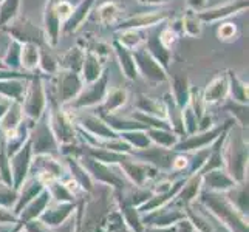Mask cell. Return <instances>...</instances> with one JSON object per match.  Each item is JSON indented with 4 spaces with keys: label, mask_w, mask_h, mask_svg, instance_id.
Here are the masks:
<instances>
[{
    "label": "cell",
    "mask_w": 249,
    "mask_h": 232,
    "mask_svg": "<svg viewBox=\"0 0 249 232\" xmlns=\"http://www.w3.org/2000/svg\"><path fill=\"white\" fill-rule=\"evenodd\" d=\"M61 0H48L44 11V34L47 45L56 47L61 39V27L62 22L57 14V3Z\"/></svg>",
    "instance_id": "obj_6"
},
{
    "label": "cell",
    "mask_w": 249,
    "mask_h": 232,
    "mask_svg": "<svg viewBox=\"0 0 249 232\" xmlns=\"http://www.w3.org/2000/svg\"><path fill=\"white\" fill-rule=\"evenodd\" d=\"M27 98H25V111L31 118H39L45 107V89L40 76H33L28 81Z\"/></svg>",
    "instance_id": "obj_5"
},
{
    "label": "cell",
    "mask_w": 249,
    "mask_h": 232,
    "mask_svg": "<svg viewBox=\"0 0 249 232\" xmlns=\"http://www.w3.org/2000/svg\"><path fill=\"white\" fill-rule=\"evenodd\" d=\"M119 16V6L115 2H106L98 8V19L101 23H115Z\"/></svg>",
    "instance_id": "obj_26"
},
{
    "label": "cell",
    "mask_w": 249,
    "mask_h": 232,
    "mask_svg": "<svg viewBox=\"0 0 249 232\" xmlns=\"http://www.w3.org/2000/svg\"><path fill=\"white\" fill-rule=\"evenodd\" d=\"M11 39L20 42V44H36V45H45V34L44 30L36 27L27 17H19L17 16L13 22H10L3 27Z\"/></svg>",
    "instance_id": "obj_2"
},
{
    "label": "cell",
    "mask_w": 249,
    "mask_h": 232,
    "mask_svg": "<svg viewBox=\"0 0 249 232\" xmlns=\"http://www.w3.org/2000/svg\"><path fill=\"white\" fill-rule=\"evenodd\" d=\"M85 51L79 47H73L61 57L59 62V70H68L74 73H81L82 62H84Z\"/></svg>",
    "instance_id": "obj_16"
},
{
    "label": "cell",
    "mask_w": 249,
    "mask_h": 232,
    "mask_svg": "<svg viewBox=\"0 0 249 232\" xmlns=\"http://www.w3.org/2000/svg\"><path fill=\"white\" fill-rule=\"evenodd\" d=\"M113 50L116 53L118 62H119V65H121V70H123L124 76L127 77V79L135 81L136 77H138V70H136V64H135L132 50H128L124 45H121L116 39L113 40Z\"/></svg>",
    "instance_id": "obj_10"
},
{
    "label": "cell",
    "mask_w": 249,
    "mask_h": 232,
    "mask_svg": "<svg viewBox=\"0 0 249 232\" xmlns=\"http://www.w3.org/2000/svg\"><path fill=\"white\" fill-rule=\"evenodd\" d=\"M181 30L189 37H198L203 30V22L195 11H189L181 19Z\"/></svg>",
    "instance_id": "obj_22"
},
{
    "label": "cell",
    "mask_w": 249,
    "mask_h": 232,
    "mask_svg": "<svg viewBox=\"0 0 249 232\" xmlns=\"http://www.w3.org/2000/svg\"><path fill=\"white\" fill-rule=\"evenodd\" d=\"M94 2H96V0H82V2L74 8L71 16H70V19L65 22V31L67 33H73L81 27V23L85 20V17H87L89 13L91 11Z\"/></svg>",
    "instance_id": "obj_15"
},
{
    "label": "cell",
    "mask_w": 249,
    "mask_h": 232,
    "mask_svg": "<svg viewBox=\"0 0 249 232\" xmlns=\"http://www.w3.org/2000/svg\"><path fill=\"white\" fill-rule=\"evenodd\" d=\"M87 125H90L94 132H99V133H102V135L108 133V132H107V128H106V125L102 124V123H99L98 119H94V118H90V119H87Z\"/></svg>",
    "instance_id": "obj_33"
},
{
    "label": "cell",
    "mask_w": 249,
    "mask_h": 232,
    "mask_svg": "<svg viewBox=\"0 0 249 232\" xmlns=\"http://www.w3.org/2000/svg\"><path fill=\"white\" fill-rule=\"evenodd\" d=\"M27 87H28L27 79H5L0 81V94L8 99H14L19 102L25 96Z\"/></svg>",
    "instance_id": "obj_14"
},
{
    "label": "cell",
    "mask_w": 249,
    "mask_h": 232,
    "mask_svg": "<svg viewBox=\"0 0 249 232\" xmlns=\"http://www.w3.org/2000/svg\"><path fill=\"white\" fill-rule=\"evenodd\" d=\"M84 87L85 89H82L78 96L71 101V104L74 107H89V106H94V104H98V102L104 101L107 94V87H108V71L104 70L96 81L85 84Z\"/></svg>",
    "instance_id": "obj_3"
},
{
    "label": "cell",
    "mask_w": 249,
    "mask_h": 232,
    "mask_svg": "<svg viewBox=\"0 0 249 232\" xmlns=\"http://www.w3.org/2000/svg\"><path fill=\"white\" fill-rule=\"evenodd\" d=\"M206 2H208V0H186L187 6L191 8L192 11H195V13H200V11L204 10Z\"/></svg>",
    "instance_id": "obj_32"
},
{
    "label": "cell",
    "mask_w": 249,
    "mask_h": 232,
    "mask_svg": "<svg viewBox=\"0 0 249 232\" xmlns=\"http://www.w3.org/2000/svg\"><path fill=\"white\" fill-rule=\"evenodd\" d=\"M228 82H229V91L232 94L234 101L248 104V84L243 82L240 77L232 71H228Z\"/></svg>",
    "instance_id": "obj_18"
},
{
    "label": "cell",
    "mask_w": 249,
    "mask_h": 232,
    "mask_svg": "<svg viewBox=\"0 0 249 232\" xmlns=\"http://www.w3.org/2000/svg\"><path fill=\"white\" fill-rule=\"evenodd\" d=\"M84 89V81L79 73L68 71V70H59L56 73V90L57 98L61 102L73 101L81 90Z\"/></svg>",
    "instance_id": "obj_4"
},
{
    "label": "cell",
    "mask_w": 249,
    "mask_h": 232,
    "mask_svg": "<svg viewBox=\"0 0 249 232\" xmlns=\"http://www.w3.org/2000/svg\"><path fill=\"white\" fill-rule=\"evenodd\" d=\"M133 59H135L138 74H141L147 82L162 84L169 81L167 70L145 50V47H140L133 50Z\"/></svg>",
    "instance_id": "obj_1"
},
{
    "label": "cell",
    "mask_w": 249,
    "mask_h": 232,
    "mask_svg": "<svg viewBox=\"0 0 249 232\" xmlns=\"http://www.w3.org/2000/svg\"><path fill=\"white\" fill-rule=\"evenodd\" d=\"M229 93V82H228V74H218L206 85L203 91V101L206 104H215V102L223 101Z\"/></svg>",
    "instance_id": "obj_9"
},
{
    "label": "cell",
    "mask_w": 249,
    "mask_h": 232,
    "mask_svg": "<svg viewBox=\"0 0 249 232\" xmlns=\"http://www.w3.org/2000/svg\"><path fill=\"white\" fill-rule=\"evenodd\" d=\"M217 37L221 42H234L238 37V28L235 23H221L217 30Z\"/></svg>",
    "instance_id": "obj_28"
},
{
    "label": "cell",
    "mask_w": 249,
    "mask_h": 232,
    "mask_svg": "<svg viewBox=\"0 0 249 232\" xmlns=\"http://www.w3.org/2000/svg\"><path fill=\"white\" fill-rule=\"evenodd\" d=\"M170 84H172V91H174V99L177 101L178 106H186L189 101V94H191V84L186 73H179L174 74L170 77Z\"/></svg>",
    "instance_id": "obj_13"
},
{
    "label": "cell",
    "mask_w": 249,
    "mask_h": 232,
    "mask_svg": "<svg viewBox=\"0 0 249 232\" xmlns=\"http://www.w3.org/2000/svg\"><path fill=\"white\" fill-rule=\"evenodd\" d=\"M20 0H3L0 3V28L6 27L19 16Z\"/></svg>",
    "instance_id": "obj_21"
},
{
    "label": "cell",
    "mask_w": 249,
    "mask_h": 232,
    "mask_svg": "<svg viewBox=\"0 0 249 232\" xmlns=\"http://www.w3.org/2000/svg\"><path fill=\"white\" fill-rule=\"evenodd\" d=\"M116 40L128 50H136L142 44V37L138 30H123L118 34Z\"/></svg>",
    "instance_id": "obj_27"
},
{
    "label": "cell",
    "mask_w": 249,
    "mask_h": 232,
    "mask_svg": "<svg viewBox=\"0 0 249 232\" xmlns=\"http://www.w3.org/2000/svg\"><path fill=\"white\" fill-rule=\"evenodd\" d=\"M8 107H10V104H8V102H0V116L5 115V111L8 110Z\"/></svg>",
    "instance_id": "obj_34"
},
{
    "label": "cell",
    "mask_w": 249,
    "mask_h": 232,
    "mask_svg": "<svg viewBox=\"0 0 249 232\" xmlns=\"http://www.w3.org/2000/svg\"><path fill=\"white\" fill-rule=\"evenodd\" d=\"M5 119H3V128L8 132H14L16 125L19 124L20 121V116H22V108H20V104L17 101H14L13 104H10L8 110L5 111Z\"/></svg>",
    "instance_id": "obj_25"
},
{
    "label": "cell",
    "mask_w": 249,
    "mask_h": 232,
    "mask_svg": "<svg viewBox=\"0 0 249 232\" xmlns=\"http://www.w3.org/2000/svg\"><path fill=\"white\" fill-rule=\"evenodd\" d=\"M2 2H3V0H0V3H2Z\"/></svg>",
    "instance_id": "obj_36"
},
{
    "label": "cell",
    "mask_w": 249,
    "mask_h": 232,
    "mask_svg": "<svg viewBox=\"0 0 249 232\" xmlns=\"http://www.w3.org/2000/svg\"><path fill=\"white\" fill-rule=\"evenodd\" d=\"M102 71H104V68H102L101 57L96 56L90 50L85 51L82 68H81V73H79L81 77H82V81H84V84L94 82L102 74Z\"/></svg>",
    "instance_id": "obj_11"
},
{
    "label": "cell",
    "mask_w": 249,
    "mask_h": 232,
    "mask_svg": "<svg viewBox=\"0 0 249 232\" xmlns=\"http://www.w3.org/2000/svg\"><path fill=\"white\" fill-rule=\"evenodd\" d=\"M39 68L47 74H56L59 71V62L45 45L39 47Z\"/></svg>",
    "instance_id": "obj_20"
},
{
    "label": "cell",
    "mask_w": 249,
    "mask_h": 232,
    "mask_svg": "<svg viewBox=\"0 0 249 232\" xmlns=\"http://www.w3.org/2000/svg\"><path fill=\"white\" fill-rule=\"evenodd\" d=\"M158 37H160L161 44L164 45L167 50H172V47H174V44H175L177 39H178V34H177V31L172 28V27H167L164 30L158 31Z\"/></svg>",
    "instance_id": "obj_29"
},
{
    "label": "cell",
    "mask_w": 249,
    "mask_h": 232,
    "mask_svg": "<svg viewBox=\"0 0 249 232\" xmlns=\"http://www.w3.org/2000/svg\"><path fill=\"white\" fill-rule=\"evenodd\" d=\"M136 107L141 108L144 113H150V115H155V116H164L166 110H167L164 102H161L160 99H155V98L142 96V94H140V96H138Z\"/></svg>",
    "instance_id": "obj_19"
},
{
    "label": "cell",
    "mask_w": 249,
    "mask_h": 232,
    "mask_svg": "<svg viewBox=\"0 0 249 232\" xmlns=\"http://www.w3.org/2000/svg\"><path fill=\"white\" fill-rule=\"evenodd\" d=\"M39 67V45L22 44L20 50V68L23 71L31 73Z\"/></svg>",
    "instance_id": "obj_17"
},
{
    "label": "cell",
    "mask_w": 249,
    "mask_h": 232,
    "mask_svg": "<svg viewBox=\"0 0 249 232\" xmlns=\"http://www.w3.org/2000/svg\"><path fill=\"white\" fill-rule=\"evenodd\" d=\"M90 51H93L94 54L96 56H107L108 53H110V47L107 45V44H102V42H98V44H93L90 48H89Z\"/></svg>",
    "instance_id": "obj_31"
},
{
    "label": "cell",
    "mask_w": 249,
    "mask_h": 232,
    "mask_svg": "<svg viewBox=\"0 0 249 232\" xmlns=\"http://www.w3.org/2000/svg\"><path fill=\"white\" fill-rule=\"evenodd\" d=\"M145 50L149 51V53L157 59V61L166 68H169L170 65V59H172V50H167L164 45L160 42V37H158V31L157 33H152L149 34L147 40H145Z\"/></svg>",
    "instance_id": "obj_12"
},
{
    "label": "cell",
    "mask_w": 249,
    "mask_h": 232,
    "mask_svg": "<svg viewBox=\"0 0 249 232\" xmlns=\"http://www.w3.org/2000/svg\"><path fill=\"white\" fill-rule=\"evenodd\" d=\"M249 6L248 0H232V2H228V3H223L220 6L215 8H211V10H203L200 13H196V16L200 17L201 22H218V20H225L228 17L234 16L240 11L246 10Z\"/></svg>",
    "instance_id": "obj_8"
},
{
    "label": "cell",
    "mask_w": 249,
    "mask_h": 232,
    "mask_svg": "<svg viewBox=\"0 0 249 232\" xmlns=\"http://www.w3.org/2000/svg\"><path fill=\"white\" fill-rule=\"evenodd\" d=\"M104 101H106L104 108L107 111H115L118 108H121L127 102V91L124 89H113L107 91Z\"/></svg>",
    "instance_id": "obj_24"
},
{
    "label": "cell",
    "mask_w": 249,
    "mask_h": 232,
    "mask_svg": "<svg viewBox=\"0 0 249 232\" xmlns=\"http://www.w3.org/2000/svg\"><path fill=\"white\" fill-rule=\"evenodd\" d=\"M20 50H22L20 42L11 39L10 45H8V50H6V54L2 59L6 68H10V70H19L20 68Z\"/></svg>",
    "instance_id": "obj_23"
},
{
    "label": "cell",
    "mask_w": 249,
    "mask_h": 232,
    "mask_svg": "<svg viewBox=\"0 0 249 232\" xmlns=\"http://www.w3.org/2000/svg\"><path fill=\"white\" fill-rule=\"evenodd\" d=\"M170 11H150V13H141L132 17H127V19L119 22L116 27L118 31L123 30H141V28H149V27H155V25L164 22L169 19Z\"/></svg>",
    "instance_id": "obj_7"
},
{
    "label": "cell",
    "mask_w": 249,
    "mask_h": 232,
    "mask_svg": "<svg viewBox=\"0 0 249 232\" xmlns=\"http://www.w3.org/2000/svg\"><path fill=\"white\" fill-rule=\"evenodd\" d=\"M71 13H73V6L68 2H65V0H61V2L57 3V14H59L61 22H67L70 19Z\"/></svg>",
    "instance_id": "obj_30"
},
{
    "label": "cell",
    "mask_w": 249,
    "mask_h": 232,
    "mask_svg": "<svg viewBox=\"0 0 249 232\" xmlns=\"http://www.w3.org/2000/svg\"><path fill=\"white\" fill-rule=\"evenodd\" d=\"M0 68H6V67H5V64H3V61H2V59H0Z\"/></svg>",
    "instance_id": "obj_35"
}]
</instances>
